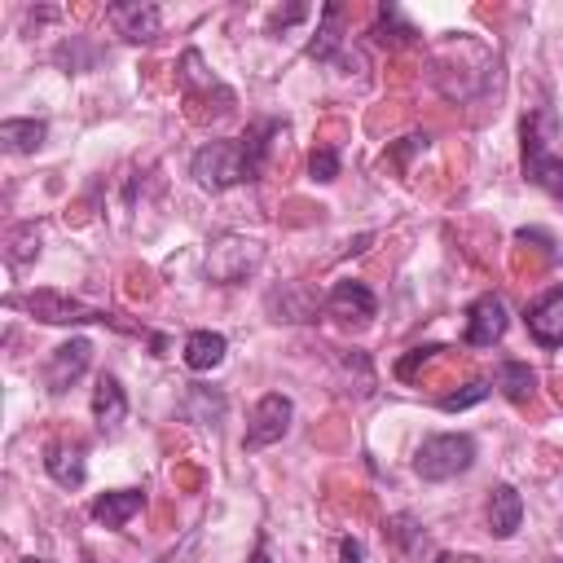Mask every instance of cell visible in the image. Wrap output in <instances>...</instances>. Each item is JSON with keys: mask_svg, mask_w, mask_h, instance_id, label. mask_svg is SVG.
<instances>
[{"mask_svg": "<svg viewBox=\"0 0 563 563\" xmlns=\"http://www.w3.org/2000/svg\"><path fill=\"white\" fill-rule=\"evenodd\" d=\"M225 352H230V339H225L221 330H195L190 339H185V348H180L185 365H190L195 374H208V370H216V365L225 361Z\"/></svg>", "mask_w": 563, "mask_h": 563, "instance_id": "cell-16", "label": "cell"}, {"mask_svg": "<svg viewBox=\"0 0 563 563\" xmlns=\"http://www.w3.org/2000/svg\"><path fill=\"white\" fill-rule=\"evenodd\" d=\"M106 14H110V23H115V32H119L124 40H132V45H150V40H159L163 14H159L154 5H110Z\"/></svg>", "mask_w": 563, "mask_h": 563, "instance_id": "cell-12", "label": "cell"}, {"mask_svg": "<svg viewBox=\"0 0 563 563\" xmlns=\"http://www.w3.org/2000/svg\"><path fill=\"white\" fill-rule=\"evenodd\" d=\"M45 471L54 476V484H62V489H80V484L89 480L84 445H49V449H45Z\"/></svg>", "mask_w": 563, "mask_h": 563, "instance_id": "cell-15", "label": "cell"}, {"mask_svg": "<svg viewBox=\"0 0 563 563\" xmlns=\"http://www.w3.org/2000/svg\"><path fill=\"white\" fill-rule=\"evenodd\" d=\"M392 537H397L406 550H414L427 532H423V528H414V519H410V515H397V519H392Z\"/></svg>", "mask_w": 563, "mask_h": 563, "instance_id": "cell-26", "label": "cell"}, {"mask_svg": "<svg viewBox=\"0 0 563 563\" xmlns=\"http://www.w3.org/2000/svg\"><path fill=\"white\" fill-rule=\"evenodd\" d=\"M124 419H128V392L115 374H102L97 388H93V423L102 436H115L124 427Z\"/></svg>", "mask_w": 563, "mask_h": 563, "instance_id": "cell-11", "label": "cell"}, {"mask_svg": "<svg viewBox=\"0 0 563 563\" xmlns=\"http://www.w3.org/2000/svg\"><path fill=\"white\" fill-rule=\"evenodd\" d=\"M190 172H195V180L203 185V190H212V195H225V190H234V185H243V180H256L243 141H208L195 154Z\"/></svg>", "mask_w": 563, "mask_h": 563, "instance_id": "cell-3", "label": "cell"}, {"mask_svg": "<svg viewBox=\"0 0 563 563\" xmlns=\"http://www.w3.org/2000/svg\"><path fill=\"white\" fill-rule=\"evenodd\" d=\"M141 506H145V493H141V489H115V493L93 497L89 515H93L102 528H124L132 515H141Z\"/></svg>", "mask_w": 563, "mask_h": 563, "instance_id": "cell-14", "label": "cell"}, {"mask_svg": "<svg viewBox=\"0 0 563 563\" xmlns=\"http://www.w3.org/2000/svg\"><path fill=\"white\" fill-rule=\"evenodd\" d=\"M23 304H27V313H32L36 321H45V326H80V321H110V326H119L115 313L89 308V304L62 295V291H32Z\"/></svg>", "mask_w": 563, "mask_h": 563, "instance_id": "cell-6", "label": "cell"}, {"mask_svg": "<svg viewBox=\"0 0 563 563\" xmlns=\"http://www.w3.org/2000/svg\"><path fill=\"white\" fill-rule=\"evenodd\" d=\"M269 313H273V321H313L317 317V295L300 282H282V291L269 295Z\"/></svg>", "mask_w": 563, "mask_h": 563, "instance_id": "cell-17", "label": "cell"}, {"mask_svg": "<svg viewBox=\"0 0 563 563\" xmlns=\"http://www.w3.org/2000/svg\"><path fill=\"white\" fill-rule=\"evenodd\" d=\"M326 308H330L335 317H343V321H370L374 313H379V300H374V291H370L365 282L339 278V282L330 286V295H326Z\"/></svg>", "mask_w": 563, "mask_h": 563, "instance_id": "cell-10", "label": "cell"}, {"mask_svg": "<svg viewBox=\"0 0 563 563\" xmlns=\"http://www.w3.org/2000/svg\"><path fill=\"white\" fill-rule=\"evenodd\" d=\"M519 524H524V497H519V489L515 484H497L493 497H489V532L497 541H511L519 532Z\"/></svg>", "mask_w": 563, "mask_h": 563, "instance_id": "cell-13", "label": "cell"}, {"mask_svg": "<svg viewBox=\"0 0 563 563\" xmlns=\"http://www.w3.org/2000/svg\"><path fill=\"white\" fill-rule=\"evenodd\" d=\"M419 150H427V132H410V137H401L397 159H401V163H410V154H419Z\"/></svg>", "mask_w": 563, "mask_h": 563, "instance_id": "cell-27", "label": "cell"}, {"mask_svg": "<svg viewBox=\"0 0 563 563\" xmlns=\"http://www.w3.org/2000/svg\"><path fill=\"white\" fill-rule=\"evenodd\" d=\"M436 563H454V559H449V554H445V550H441V554H436Z\"/></svg>", "mask_w": 563, "mask_h": 563, "instance_id": "cell-32", "label": "cell"}, {"mask_svg": "<svg viewBox=\"0 0 563 563\" xmlns=\"http://www.w3.org/2000/svg\"><path fill=\"white\" fill-rule=\"evenodd\" d=\"M291 423H295V401H291L286 392H269V397H260V406L251 410V423H247L243 449H247V454L273 449L278 441H286Z\"/></svg>", "mask_w": 563, "mask_h": 563, "instance_id": "cell-5", "label": "cell"}, {"mask_svg": "<svg viewBox=\"0 0 563 563\" xmlns=\"http://www.w3.org/2000/svg\"><path fill=\"white\" fill-rule=\"evenodd\" d=\"M339 23H343V5H330L321 10V23H317V36L308 40V58H317V62H335L339 58Z\"/></svg>", "mask_w": 563, "mask_h": 563, "instance_id": "cell-20", "label": "cell"}, {"mask_svg": "<svg viewBox=\"0 0 563 563\" xmlns=\"http://www.w3.org/2000/svg\"><path fill=\"white\" fill-rule=\"evenodd\" d=\"M89 361H93V343L84 339V335H75V339H67V343H58L54 352H49V361H45V388L54 392V397H62L71 384H80L84 379V370H89Z\"/></svg>", "mask_w": 563, "mask_h": 563, "instance_id": "cell-7", "label": "cell"}, {"mask_svg": "<svg viewBox=\"0 0 563 563\" xmlns=\"http://www.w3.org/2000/svg\"><path fill=\"white\" fill-rule=\"evenodd\" d=\"M476 467V436L467 432H445V436H427L414 454V476L427 484H445L462 471Z\"/></svg>", "mask_w": 563, "mask_h": 563, "instance_id": "cell-2", "label": "cell"}, {"mask_svg": "<svg viewBox=\"0 0 563 563\" xmlns=\"http://www.w3.org/2000/svg\"><path fill=\"white\" fill-rule=\"evenodd\" d=\"M304 14H308V10H304V5H295V10H286V14H282V10H278V14H273V27H278V23H282V27H286V23H300V19H304Z\"/></svg>", "mask_w": 563, "mask_h": 563, "instance_id": "cell-29", "label": "cell"}, {"mask_svg": "<svg viewBox=\"0 0 563 563\" xmlns=\"http://www.w3.org/2000/svg\"><path fill=\"white\" fill-rule=\"evenodd\" d=\"M524 321H528V335L541 348H563V282L550 286L541 300H532L528 313H524Z\"/></svg>", "mask_w": 563, "mask_h": 563, "instance_id": "cell-9", "label": "cell"}, {"mask_svg": "<svg viewBox=\"0 0 563 563\" xmlns=\"http://www.w3.org/2000/svg\"><path fill=\"white\" fill-rule=\"evenodd\" d=\"M339 563H365V546L356 537H343L339 541Z\"/></svg>", "mask_w": 563, "mask_h": 563, "instance_id": "cell-28", "label": "cell"}, {"mask_svg": "<svg viewBox=\"0 0 563 563\" xmlns=\"http://www.w3.org/2000/svg\"><path fill=\"white\" fill-rule=\"evenodd\" d=\"M559 128V115L550 106H541L532 119H524V176L546 190L550 199L563 203V159L550 150V137Z\"/></svg>", "mask_w": 563, "mask_h": 563, "instance_id": "cell-1", "label": "cell"}, {"mask_svg": "<svg viewBox=\"0 0 563 563\" xmlns=\"http://www.w3.org/2000/svg\"><path fill=\"white\" fill-rule=\"evenodd\" d=\"M493 392V384H484V379H476V384H467L462 392H449V397H441V410L445 414H462V410H471V406H480L484 397Z\"/></svg>", "mask_w": 563, "mask_h": 563, "instance_id": "cell-21", "label": "cell"}, {"mask_svg": "<svg viewBox=\"0 0 563 563\" xmlns=\"http://www.w3.org/2000/svg\"><path fill=\"white\" fill-rule=\"evenodd\" d=\"M493 388H497L511 406H524V401L532 397V388H537V374H532L528 361H497V370H493Z\"/></svg>", "mask_w": 563, "mask_h": 563, "instance_id": "cell-18", "label": "cell"}, {"mask_svg": "<svg viewBox=\"0 0 563 563\" xmlns=\"http://www.w3.org/2000/svg\"><path fill=\"white\" fill-rule=\"evenodd\" d=\"M49 137V124L45 119H5L0 124V141H5L10 154H36Z\"/></svg>", "mask_w": 563, "mask_h": 563, "instance_id": "cell-19", "label": "cell"}, {"mask_svg": "<svg viewBox=\"0 0 563 563\" xmlns=\"http://www.w3.org/2000/svg\"><path fill=\"white\" fill-rule=\"evenodd\" d=\"M54 58H58L67 71H89V67L97 62V49H89V45H84V36H71Z\"/></svg>", "mask_w": 563, "mask_h": 563, "instance_id": "cell-22", "label": "cell"}, {"mask_svg": "<svg viewBox=\"0 0 563 563\" xmlns=\"http://www.w3.org/2000/svg\"><path fill=\"white\" fill-rule=\"evenodd\" d=\"M23 563H49V559H40V554H27V559H23Z\"/></svg>", "mask_w": 563, "mask_h": 563, "instance_id": "cell-31", "label": "cell"}, {"mask_svg": "<svg viewBox=\"0 0 563 563\" xmlns=\"http://www.w3.org/2000/svg\"><path fill=\"white\" fill-rule=\"evenodd\" d=\"M260 260H265V247L256 238H247V234H221V238L208 243L203 269H208V278L216 286H238V282H247L260 269Z\"/></svg>", "mask_w": 563, "mask_h": 563, "instance_id": "cell-4", "label": "cell"}, {"mask_svg": "<svg viewBox=\"0 0 563 563\" xmlns=\"http://www.w3.org/2000/svg\"><path fill=\"white\" fill-rule=\"evenodd\" d=\"M308 176H313V180H321V185H330V180L339 176V150H330V145L313 150V159H308Z\"/></svg>", "mask_w": 563, "mask_h": 563, "instance_id": "cell-24", "label": "cell"}, {"mask_svg": "<svg viewBox=\"0 0 563 563\" xmlns=\"http://www.w3.org/2000/svg\"><path fill=\"white\" fill-rule=\"evenodd\" d=\"M506 326H511V313H506L502 295H480V300L467 308V343H471V348H493V343H502Z\"/></svg>", "mask_w": 563, "mask_h": 563, "instance_id": "cell-8", "label": "cell"}, {"mask_svg": "<svg viewBox=\"0 0 563 563\" xmlns=\"http://www.w3.org/2000/svg\"><path fill=\"white\" fill-rule=\"evenodd\" d=\"M251 563H269V546H265V537L256 541V554H251Z\"/></svg>", "mask_w": 563, "mask_h": 563, "instance_id": "cell-30", "label": "cell"}, {"mask_svg": "<svg viewBox=\"0 0 563 563\" xmlns=\"http://www.w3.org/2000/svg\"><path fill=\"white\" fill-rule=\"evenodd\" d=\"M436 352H441V343H423V348H410V352H406V356L397 361V379H406V384H410V379H414V370H419V365H427V361H432Z\"/></svg>", "mask_w": 563, "mask_h": 563, "instance_id": "cell-25", "label": "cell"}, {"mask_svg": "<svg viewBox=\"0 0 563 563\" xmlns=\"http://www.w3.org/2000/svg\"><path fill=\"white\" fill-rule=\"evenodd\" d=\"M10 243H14V251H10V260H14V265H27V260H36V256H40V230H36V225L14 230V234H10Z\"/></svg>", "mask_w": 563, "mask_h": 563, "instance_id": "cell-23", "label": "cell"}]
</instances>
